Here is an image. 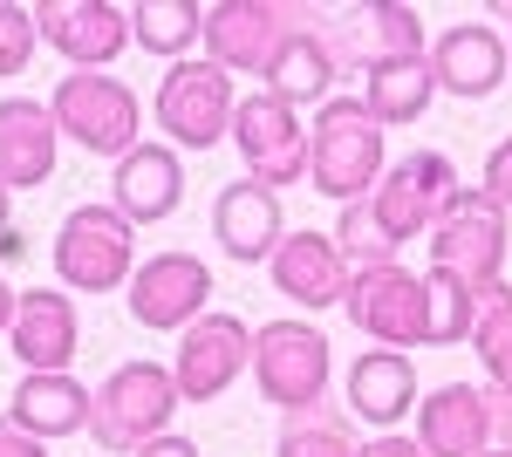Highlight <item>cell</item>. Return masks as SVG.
I'll return each instance as SVG.
<instances>
[{"mask_svg": "<svg viewBox=\"0 0 512 457\" xmlns=\"http://www.w3.org/2000/svg\"><path fill=\"white\" fill-rule=\"evenodd\" d=\"M233 76L219 69V62H171L158 82V123L164 137L178 144V151H212V144H226L233 137Z\"/></svg>", "mask_w": 512, "mask_h": 457, "instance_id": "52a82bcc", "label": "cell"}, {"mask_svg": "<svg viewBox=\"0 0 512 457\" xmlns=\"http://www.w3.org/2000/svg\"><path fill=\"white\" fill-rule=\"evenodd\" d=\"M335 48H349L355 69H376V62H417V55H424V14L403 7V0H376V7H362V28H355L349 41H335Z\"/></svg>", "mask_w": 512, "mask_h": 457, "instance_id": "d4e9b609", "label": "cell"}, {"mask_svg": "<svg viewBox=\"0 0 512 457\" xmlns=\"http://www.w3.org/2000/svg\"><path fill=\"white\" fill-rule=\"evenodd\" d=\"M301 21L308 14H294L280 0H219V7H205V62H219L226 76L233 69L239 76H267Z\"/></svg>", "mask_w": 512, "mask_h": 457, "instance_id": "30bf717a", "label": "cell"}, {"mask_svg": "<svg viewBox=\"0 0 512 457\" xmlns=\"http://www.w3.org/2000/svg\"><path fill=\"white\" fill-rule=\"evenodd\" d=\"M212 239L226 246V260L253 267V260H274V246L287 239L280 232V198L253 178H233V185L212 198Z\"/></svg>", "mask_w": 512, "mask_h": 457, "instance_id": "ffe728a7", "label": "cell"}, {"mask_svg": "<svg viewBox=\"0 0 512 457\" xmlns=\"http://www.w3.org/2000/svg\"><path fill=\"white\" fill-rule=\"evenodd\" d=\"M267 273H274V287L287 294V301H301V307H342L355 267L342 260L335 232H287V239L274 246V260H267Z\"/></svg>", "mask_w": 512, "mask_h": 457, "instance_id": "2e32d148", "label": "cell"}, {"mask_svg": "<svg viewBox=\"0 0 512 457\" xmlns=\"http://www.w3.org/2000/svg\"><path fill=\"white\" fill-rule=\"evenodd\" d=\"M342 307H349V321L369 335L376 348H431V314H424V273L410 267H355L349 273V294H342Z\"/></svg>", "mask_w": 512, "mask_h": 457, "instance_id": "ba28073f", "label": "cell"}, {"mask_svg": "<svg viewBox=\"0 0 512 457\" xmlns=\"http://www.w3.org/2000/svg\"><path fill=\"white\" fill-rule=\"evenodd\" d=\"M48 110H55V130L76 137L89 157H117L123 164V157L144 144V103L117 76H76L69 69V76L55 82Z\"/></svg>", "mask_w": 512, "mask_h": 457, "instance_id": "7a4b0ae2", "label": "cell"}, {"mask_svg": "<svg viewBox=\"0 0 512 457\" xmlns=\"http://www.w3.org/2000/svg\"><path fill=\"white\" fill-rule=\"evenodd\" d=\"M130 41L164 55V62H185V48L205 41V7H192V0H137L130 7Z\"/></svg>", "mask_w": 512, "mask_h": 457, "instance_id": "4316f807", "label": "cell"}, {"mask_svg": "<svg viewBox=\"0 0 512 457\" xmlns=\"http://www.w3.org/2000/svg\"><path fill=\"white\" fill-rule=\"evenodd\" d=\"M355 457H424V444H417V437H396V430H383V437H369Z\"/></svg>", "mask_w": 512, "mask_h": 457, "instance_id": "d590c367", "label": "cell"}, {"mask_svg": "<svg viewBox=\"0 0 512 457\" xmlns=\"http://www.w3.org/2000/svg\"><path fill=\"white\" fill-rule=\"evenodd\" d=\"M55 151H62V130L48 103L28 96H0V185L7 191H35L55 178Z\"/></svg>", "mask_w": 512, "mask_h": 457, "instance_id": "e0dca14e", "label": "cell"}, {"mask_svg": "<svg viewBox=\"0 0 512 457\" xmlns=\"http://www.w3.org/2000/svg\"><path fill=\"white\" fill-rule=\"evenodd\" d=\"M485 198H492V205H499V212H512V137L506 144H492V157H485Z\"/></svg>", "mask_w": 512, "mask_h": 457, "instance_id": "d6a6232c", "label": "cell"}, {"mask_svg": "<svg viewBox=\"0 0 512 457\" xmlns=\"http://www.w3.org/2000/svg\"><path fill=\"white\" fill-rule=\"evenodd\" d=\"M355 451H362V444L349 437L342 410H328V403L294 410V417L280 423V444H274V457H355Z\"/></svg>", "mask_w": 512, "mask_h": 457, "instance_id": "83f0119b", "label": "cell"}, {"mask_svg": "<svg viewBox=\"0 0 512 457\" xmlns=\"http://www.w3.org/2000/svg\"><path fill=\"white\" fill-rule=\"evenodd\" d=\"M417 444L424 457H485L492 451V410L478 382H444L417 410Z\"/></svg>", "mask_w": 512, "mask_h": 457, "instance_id": "d6986e66", "label": "cell"}, {"mask_svg": "<svg viewBox=\"0 0 512 457\" xmlns=\"http://www.w3.org/2000/svg\"><path fill=\"white\" fill-rule=\"evenodd\" d=\"M499 21H506V28H512V0H506V7H499Z\"/></svg>", "mask_w": 512, "mask_h": 457, "instance_id": "ab89813d", "label": "cell"}, {"mask_svg": "<svg viewBox=\"0 0 512 457\" xmlns=\"http://www.w3.org/2000/svg\"><path fill=\"white\" fill-rule=\"evenodd\" d=\"M89 410H96V396H89L76 376H21L14 403H7V417L21 423L28 437H41V444L89 430Z\"/></svg>", "mask_w": 512, "mask_h": 457, "instance_id": "cb8c5ba5", "label": "cell"}, {"mask_svg": "<svg viewBox=\"0 0 512 457\" xmlns=\"http://www.w3.org/2000/svg\"><path fill=\"white\" fill-rule=\"evenodd\" d=\"M431 267L465 280L472 294H492L499 287V267H506V212L485 191H458L451 212L431 226Z\"/></svg>", "mask_w": 512, "mask_h": 457, "instance_id": "9c48e42d", "label": "cell"}, {"mask_svg": "<svg viewBox=\"0 0 512 457\" xmlns=\"http://www.w3.org/2000/svg\"><path fill=\"white\" fill-rule=\"evenodd\" d=\"M472 348H478V362H485V376H492V389L512 396V287L506 280H499L492 294H478Z\"/></svg>", "mask_w": 512, "mask_h": 457, "instance_id": "f1b7e54d", "label": "cell"}, {"mask_svg": "<svg viewBox=\"0 0 512 457\" xmlns=\"http://www.w3.org/2000/svg\"><path fill=\"white\" fill-rule=\"evenodd\" d=\"M506 62H512L506 35H499V28H485V21H458V28H444L437 48H431L437 89H451V96H465V103L492 96V89L506 82Z\"/></svg>", "mask_w": 512, "mask_h": 457, "instance_id": "ac0fdd59", "label": "cell"}, {"mask_svg": "<svg viewBox=\"0 0 512 457\" xmlns=\"http://www.w3.org/2000/svg\"><path fill=\"white\" fill-rule=\"evenodd\" d=\"M485 457H512V451H485Z\"/></svg>", "mask_w": 512, "mask_h": 457, "instance_id": "60d3db41", "label": "cell"}, {"mask_svg": "<svg viewBox=\"0 0 512 457\" xmlns=\"http://www.w3.org/2000/svg\"><path fill=\"white\" fill-rule=\"evenodd\" d=\"M458 191H465L458 185V164L444 151H403L362 205H369V219L390 232L396 246H410V239H431V226L451 212Z\"/></svg>", "mask_w": 512, "mask_h": 457, "instance_id": "5b68a950", "label": "cell"}, {"mask_svg": "<svg viewBox=\"0 0 512 457\" xmlns=\"http://www.w3.org/2000/svg\"><path fill=\"white\" fill-rule=\"evenodd\" d=\"M424 314H431V348L451 342H472V321H478V294L451 273H424Z\"/></svg>", "mask_w": 512, "mask_h": 457, "instance_id": "f546056e", "label": "cell"}, {"mask_svg": "<svg viewBox=\"0 0 512 457\" xmlns=\"http://www.w3.org/2000/svg\"><path fill=\"white\" fill-rule=\"evenodd\" d=\"M0 457H48V444H41V437H28L14 417H0Z\"/></svg>", "mask_w": 512, "mask_h": 457, "instance_id": "e575fe53", "label": "cell"}, {"mask_svg": "<svg viewBox=\"0 0 512 457\" xmlns=\"http://www.w3.org/2000/svg\"><path fill=\"white\" fill-rule=\"evenodd\" d=\"M233 144H239V164H246V178L267 191H287L294 178H308V130H301V116L287 110L280 96H239L233 110Z\"/></svg>", "mask_w": 512, "mask_h": 457, "instance_id": "8fae6325", "label": "cell"}, {"mask_svg": "<svg viewBox=\"0 0 512 457\" xmlns=\"http://www.w3.org/2000/svg\"><path fill=\"white\" fill-rule=\"evenodd\" d=\"M335 246H342V260H355V267H390L396 253H403L390 232L369 219V205H362V198L342 205V219H335Z\"/></svg>", "mask_w": 512, "mask_h": 457, "instance_id": "4dcf8cb0", "label": "cell"}, {"mask_svg": "<svg viewBox=\"0 0 512 457\" xmlns=\"http://www.w3.org/2000/svg\"><path fill=\"white\" fill-rule=\"evenodd\" d=\"M7 198H14V191L0 185V239H7Z\"/></svg>", "mask_w": 512, "mask_h": 457, "instance_id": "f35d334b", "label": "cell"}, {"mask_svg": "<svg viewBox=\"0 0 512 457\" xmlns=\"http://www.w3.org/2000/svg\"><path fill=\"white\" fill-rule=\"evenodd\" d=\"M178 376L164 362H123L117 376L96 389V410H89V437L103 451H144L151 437H164V423L178 410Z\"/></svg>", "mask_w": 512, "mask_h": 457, "instance_id": "3957f363", "label": "cell"}, {"mask_svg": "<svg viewBox=\"0 0 512 457\" xmlns=\"http://www.w3.org/2000/svg\"><path fill=\"white\" fill-rule=\"evenodd\" d=\"M35 7H14V0H0V82L7 76H21L28 62H35Z\"/></svg>", "mask_w": 512, "mask_h": 457, "instance_id": "1f68e13d", "label": "cell"}, {"mask_svg": "<svg viewBox=\"0 0 512 457\" xmlns=\"http://www.w3.org/2000/svg\"><path fill=\"white\" fill-rule=\"evenodd\" d=\"M14 307H21V294H7V280H0V335L14 328Z\"/></svg>", "mask_w": 512, "mask_h": 457, "instance_id": "74e56055", "label": "cell"}, {"mask_svg": "<svg viewBox=\"0 0 512 457\" xmlns=\"http://www.w3.org/2000/svg\"><path fill=\"white\" fill-rule=\"evenodd\" d=\"M239 369H253V328L239 314H198L185 328V342H178V362H171L178 396L212 403V396H226L239 382Z\"/></svg>", "mask_w": 512, "mask_h": 457, "instance_id": "7c38bea8", "label": "cell"}, {"mask_svg": "<svg viewBox=\"0 0 512 457\" xmlns=\"http://www.w3.org/2000/svg\"><path fill=\"white\" fill-rule=\"evenodd\" d=\"M130 260H137V226L117 205H76L62 232H55V273L76 294H117L130 287Z\"/></svg>", "mask_w": 512, "mask_h": 457, "instance_id": "277c9868", "label": "cell"}, {"mask_svg": "<svg viewBox=\"0 0 512 457\" xmlns=\"http://www.w3.org/2000/svg\"><path fill=\"white\" fill-rule=\"evenodd\" d=\"M403 410H417V369L410 355L396 348H369L349 362V417L376 423V430H396Z\"/></svg>", "mask_w": 512, "mask_h": 457, "instance_id": "7402d4cb", "label": "cell"}, {"mask_svg": "<svg viewBox=\"0 0 512 457\" xmlns=\"http://www.w3.org/2000/svg\"><path fill=\"white\" fill-rule=\"evenodd\" d=\"M390 157H383V123L362 110V96H328L308 130V185L335 205H355L383 185Z\"/></svg>", "mask_w": 512, "mask_h": 457, "instance_id": "6da1fadb", "label": "cell"}, {"mask_svg": "<svg viewBox=\"0 0 512 457\" xmlns=\"http://www.w3.org/2000/svg\"><path fill=\"white\" fill-rule=\"evenodd\" d=\"M35 28L76 76H103V62H117L130 41V14L110 0H41Z\"/></svg>", "mask_w": 512, "mask_h": 457, "instance_id": "4fadbf2b", "label": "cell"}, {"mask_svg": "<svg viewBox=\"0 0 512 457\" xmlns=\"http://www.w3.org/2000/svg\"><path fill=\"white\" fill-rule=\"evenodd\" d=\"M7 342H14V355H21V369H28V376H69L76 342H82L76 301H69L62 287H28L21 307H14Z\"/></svg>", "mask_w": 512, "mask_h": 457, "instance_id": "9a60e30c", "label": "cell"}, {"mask_svg": "<svg viewBox=\"0 0 512 457\" xmlns=\"http://www.w3.org/2000/svg\"><path fill=\"white\" fill-rule=\"evenodd\" d=\"M485 410H492V451H512V396L485 382Z\"/></svg>", "mask_w": 512, "mask_h": 457, "instance_id": "836d02e7", "label": "cell"}, {"mask_svg": "<svg viewBox=\"0 0 512 457\" xmlns=\"http://www.w3.org/2000/svg\"><path fill=\"white\" fill-rule=\"evenodd\" d=\"M205 301H212V267L192 260V253H158V260H144L130 273V314L158 335H171V328L185 335L205 314Z\"/></svg>", "mask_w": 512, "mask_h": 457, "instance_id": "5bb4252c", "label": "cell"}, {"mask_svg": "<svg viewBox=\"0 0 512 457\" xmlns=\"http://www.w3.org/2000/svg\"><path fill=\"white\" fill-rule=\"evenodd\" d=\"M178 198H185V171H178V151H171V144H137V151L117 164V178H110V205H117L130 226L171 219Z\"/></svg>", "mask_w": 512, "mask_h": 457, "instance_id": "44dd1931", "label": "cell"}, {"mask_svg": "<svg viewBox=\"0 0 512 457\" xmlns=\"http://www.w3.org/2000/svg\"><path fill=\"white\" fill-rule=\"evenodd\" d=\"M431 96H437L431 55H417V62H376V69H362V110L376 116L383 130H390V123H417V116L431 110Z\"/></svg>", "mask_w": 512, "mask_h": 457, "instance_id": "484cf974", "label": "cell"}, {"mask_svg": "<svg viewBox=\"0 0 512 457\" xmlns=\"http://www.w3.org/2000/svg\"><path fill=\"white\" fill-rule=\"evenodd\" d=\"M137 457H198V444H192V437H171V430H164V437H151Z\"/></svg>", "mask_w": 512, "mask_h": 457, "instance_id": "8d00e7d4", "label": "cell"}, {"mask_svg": "<svg viewBox=\"0 0 512 457\" xmlns=\"http://www.w3.org/2000/svg\"><path fill=\"white\" fill-rule=\"evenodd\" d=\"M335 69H342V48H335V35L328 28H294L287 35V48L274 55V69H267V96H280L287 110H301V103H328V82H335Z\"/></svg>", "mask_w": 512, "mask_h": 457, "instance_id": "603a6c76", "label": "cell"}, {"mask_svg": "<svg viewBox=\"0 0 512 457\" xmlns=\"http://www.w3.org/2000/svg\"><path fill=\"white\" fill-rule=\"evenodd\" d=\"M328 335H321L315 321H267V328H253V382H260V396L274 403V410H315L321 396H328Z\"/></svg>", "mask_w": 512, "mask_h": 457, "instance_id": "8992f818", "label": "cell"}]
</instances>
